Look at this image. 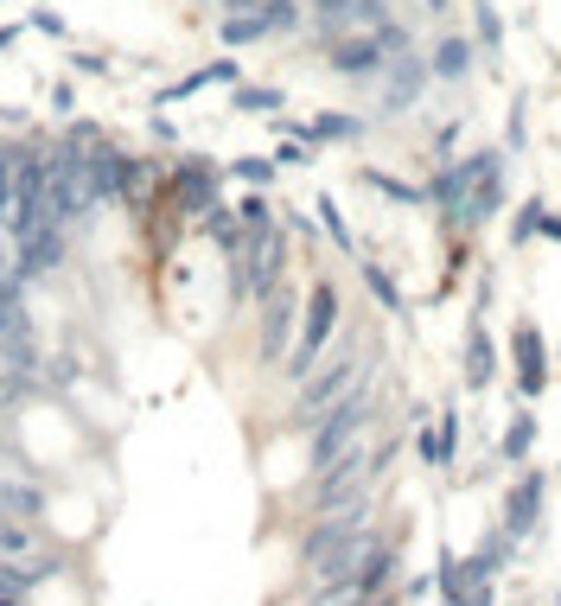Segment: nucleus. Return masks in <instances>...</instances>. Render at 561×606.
<instances>
[{
  "label": "nucleus",
  "mask_w": 561,
  "mask_h": 606,
  "mask_svg": "<svg viewBox=\"0 0 561 606\" xmlns=\"http://www.w3.org/2000/svg\"><path fill=\"white\" fill-rule=\"evenodd\" d=\"M428 65H434V77H466L472 71V45H466V38H441Z\"/></svg>",
  "instance_id": "1a4fd4ad"
},
{
  "label": "nucleus",
  "mask_w": 561,
  "mask_h": 606,
  "mask_svg": "<svg viewBox=\"0 0 561 606\" xmlns=\"http://www.w3.org/2000/svg\"><path fill=\"white\" fill-rule=\"evenodd\" d=\"M376 421H383V403H376V377H371L364 389H351L344 403H332L326 416L306 428V459H313V473L332 466L338 454H351V447H364L376 434Z\"/></svg>",
  "instance_id": "f03ea898"
},
{
  "label": "nucleus",
  "mask_w": 561,
  "mask_h": 606,
  "mask_svg": "<svg viewBox=\"0 0 561 606\" xmlns=\"http://www.w3.org/2000/svg\"><path fill=\"white\" fill-rule=\"evenodd\" d=\"M529 441H536V416H517L511 421V434H504V459H524Z\"/></svg>",
  "instance_id": "9b49d317"
},
{
  "label": "nucleus",
  "mask_w": 561,
  "mask_h": 606,
  "mask_svg": "<svg viewBox=\"0 0 561 606\" xmlns=\"http://www.w3.org/2000/svg\"><path fill=\"white\" fill-rule=\"evenodd\" d=\"M536 524H542V473H524V479H517V492L504 498V536H517V543H524Z\"/></svg>",
  "instance_id": "0eeeda50"
},
{
  "label": "nucleus",
  "mask_w": 561,
  "mask_h": 606,
  "mask_svg": "<svg viewBox=\"0 0 561 606\" xmlns=\"http://www.w3.org/2000/svg\"><path fill=\"white\" fill-rule=\"evenodd\" d=\"M332 333H338V288L332 281H313V294L300 301V333H294V351H288V377H306L313 364H319V351L332 345Z\"/></svg>",
  "instance_id": "20e7f679"
},
{
  "label": "nucleus",
  "mask_w": 561,
  "mask_h": 606,
  "mask_svg": "<svg viewBox=\"0 0 561 606\" xmlns=\"http://www.w3.org/2000/svg\"><path fill=\"white\" fill-rule=\"evenodd\" d=\"M364 281H371V294L389 306V313H402V294H396V281H389V275H383L376 263H364Z\"/></svg>",
  "instance_id": "f8f14e48"
},
{
  "label": "nucleus",
  "mask_w": 561,
  "mask_h": 606,
  "mask_svg": "<svg viewBox=\"0 0 561 606\" xmlns=\"http://www.w3.org/2000/svg\"><path fill=\"white\" fill-rule=\"evenodd\" d=\"M542 383H549L542 333H536V326H517V389H524V396H542Z\"/></svg>",
  "instance_id": "6e6552de"
},
{
  "label": "nucleus",
  "mask_w": 561,
  "mask_h": 606,
  "mask_svg": "<svg viewBox=\"0 0 561 606\" xmlns=\"http://www.w3.org/2000/svg\"><path fill=\"white\" fill-rule=\"evenodd\" d=\"M453 606H491V594H486V587H472V594H459Z\"/></svg>",
  "instance_id": "dca6fc26"
},
{
  "label": "nucleus",
  "mask_w": 561,
  "mask_h": 606,
  "mask_svg": "<svg viewBox=\"0 0 561 606\" xmlns=\"http://www.w3.org/2000/svg\"><path fill=\"white\" fill-rule=\"evenodd\" d=\"M536 224H542V198H529L524 211H517V224H511V236L524 243V236H529V230H536Z\"/></svg>",
  "instance_id": "ddd939ff"
},
{
  "label": "nucleus",
  "mask_w": 561,
  "mask_h": 606,
  "mask_svg": "<svg viewBox=\"0 0 561 606\" xmlns=\"http://www.w3.org/2000/svg\"><path fill=\"white\" fill-rule=\"evenodd\" d=\"M281 281H288V230L281 224L243 230V249L230 256V288H236V301L262 306Z\"/></svg>",
  "instance_id": "7ed1b4c3"
},
{
  "label": "nucleus",
  "mask_w": 561,
  "mask_h": 606,
  "mask_svg": "<svg viewBox=\"0 0 561 606\" xmlns=\"http://www.w3.org/2000/svg\"><path fill=\"white\" fill-rule=\"evenodd\" d=\"M536 230H542V236H556V243H561V218H556V211H542V224H536Z\"/></svg>",
  "instance_id": "2eb2a0df"
},
{
  "label": "nucleus",
  "mask_w": 561,
  "mask_h": 606,
  "mask_svg": "<svg viewBox=\"0 0 561 606\" xmlns=\"http://www.w3.org/2000/svg\"><path fill=\"white\" fill-rule=\"evenodd\" d=\"M38 148H0V236H13L26 218V186H33Z\"/></svg>",
  "instance_id": "423d86ee"
},
{
  "label": "nucleus",
  "mask_w": 561,
  "mask_h": 606,
  "mask_svg": "<svg viewBox=\"0 0 561 606\" xmlns=\"http://www.w3.org/2000/svg\"><path fill=\"white\" fill-rule=\"evenodd\" d=\"M466 383H472V389H486V383H491V339H486V326H472V351H466Z\"/></svg>",
  "instance_id": "9d476101"
},
{
  "label": "nucleus",
  "mask_w": 561,
  "mask_h": 606,
  "mask_svg": "<svg viewBox=\"0 0 561 606\" xmlns=\"http://www.w3.org/2000/svg\"><path fill=\"white\" fill-rule=\"evenodd\" d=\"M294 333H300V294L281 281V288L262 301V364H288Z\"/></svg>",
  "instance_id": "39448f33"
},
{
  "label": "nucleus",
  "mask_w": 561,
  "mask_h": 606,
  "mask_svg": "<svg viewBox=\"0 0 561 606\" xmlns=\"http://www.w3.org/2000/svg\"><path fill=\"white\" fill-rule=\"evenodd\" d=\"M376 377V345H364L358 333H344L338 345L319 351V364L294 383V428H313L332 403H344L351 389H364Z\"/></svg>",
  "instance_id": "f257e3e1"
},
{
  "label": "nucleus",
  "mask_w": 561,
  "mask_h": 606,
  "mask_svg": "<svg viewBox=\"0 0 561 606\" xmlns=\"http://www.w3.org/2000/svg\"><path fill=\"white\" fill-rule=\"evenodd\" d=\"M319 135H326V141H344V135H358V121H351V115H326Z\"/></svg>",
  "instance_id": "4468645a"
}]
</instances>
